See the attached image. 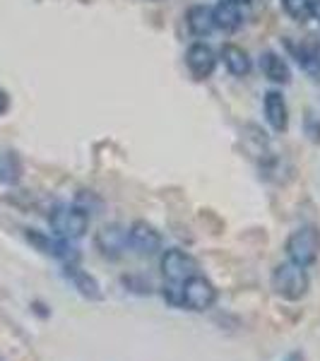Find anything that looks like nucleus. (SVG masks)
I'll return each mask as SVG.
<instances>
[{
  "mask_svg": "<svg viewBox=\"0 0 320 361\" xmlns=\"http://www.w3.org/2000/svg\"><path fill=\"white\" fill-rule=\"evenodd\" d=\"M282 8L296 22H308L313 17V0H282Z\"/></svg>",
  "mask_w": 320,
  "mask_h": 361,
  "instance_id": "nucleus-17",
  "label": "nucleus"
},
{
  "mask_svg": "<svg viewBox=\"0 0 320 361\" xmlns=\"http://www.w3.org/2000/svg\"><path fill=\"white\" fill-rule=\"evenodd\" d=\"M161 275L168 284L181 287L183 282H188L190 277L200 275V265L190 253H185L181 248H168L161 255Z\"/></svg>",
  "mask_w": 320,
  "mask_h": 361,
  "instance_id": "nucleus-5",
  "label": "nucleus"
},
{
  "mask_svg": "<svg viewBox=\"0 0 320 361\" xmlns=\"http://www.w3.org/2000/svg\"><path fill=\"white\" fill-rule=\"evenodd\" d=\"M263 109H265V118L270 128L275 133H284L289 128V111H287V102L284 97L279 94L277 90L267 92L265 94V102H263Z\"/></svg>",
  "mask_w": 320,
  "mask_h": 361,
  "instance_id": "nucleus-10",
  "label": "nucleus"
},
{
  "mask_svg": "<svg viewBox=\"0 0 320 361\" xmlns=\"http://www.w3.org/2000/svg\"><path fill=\"white\" fill-rule=\"evenodd\" d=\"M49 224L54 236L63 241H80L90 231V214L78 205H61L49 214Z\"/></svg>",
  "mask_w": 320,
  "mask_h": 361,
  "instance_id": "nucleus-3",
  "label": "nucleus"
},
{
  "mask_svg": "<svg viewBox=\"0 0 320 361\" xmlns=\"http://www.w3.org/2000/svg\"><path fill=\"white\" fill-rule=\"evenodd\" d=\"M0 361H3V359H0Z\"/></svg>",
  "mask_w": 320,
  "mask_h": 361,
  "instance_id": "nucleus-23",
  "label": "nucleus"
},
{
  "mask_svg": "<svg viewBox=\"0 0 320 361\" xmlns=\"http://www.w3.org/2000/svg\"><path fill=\"white\" fill-rule=\"evenodd\" d=\"M260 68H263L265 78L275 85H287L289 80H292V70H289L287 61H284L282 56H277L275 51L263 54V58H260Z\"/></svg>",
  "mask_w": 320,
  "mask_h": 361,
  "instance_id": "nucleus-14",
  "label": "nucleus"
},
{
  "mask_svg": "<svg viewBox=\"0 0 320 361\" xmlns=\"http://www.w3.org/2000/svg\"><path fill=\"white\" fill-rule=\"evenodd\" d=\"M304 133L308 135L311 142L320 145V118H316V114L308 111L306 118H304Z\"/></svg>",
  "mask_w": 320,
  "mask_h": 361,
  "instance_id": "nucleus-18",
  "label": "nucleus"
},
{
  "mask_svg": "<svg viewBox=\"0 0 320 361\" xmlns=\"http://www.w3.org/2000/svg\"><path fill=\"white\" fill-rule=\"evenodd\" d=\"M231 3H236V5H248V3H253V0H231Z\"/></svg>",
  "mask_w": 320,
  "mask_h": 361,
  "instance_id": "nucleus-22",
  "label": "nucleus"
},
{
  "mask_svg": "<svg viewBox=\"0 0 320 361\" xmlns=\"http://www.w3.org/2000/svg\"><path fill=\"white\" fill-rule=\"evenodd\" d=\"M219 56H222L226 70H229L234 78H246V75L251 73V58H248V54L241 49V46L224 44L222 51H219Z\"/></svg>",
  "mask_w": 320,
  "mask_h": 361,
  "instance_id": "nucleus-13",
  "label": "nucleus"
},
{
  "mask_svg": "<svg viewBox=\"0 0 320 361\" xmlns=\"http://www.w3.org/2000/svg\"><path fill=\"white\" fill-rule=\"evenodd\" d=\"M94 246L106 260H118L128 250V229L121 224H106L97 231Z\"/></svg>",
  "mask_w": 320,
  "mask_h": 361,
  "instance_id": "nucleus-6",
  "label": "nucleus"
},
{
  "mask_svg": "<svg viewBox=\"0 0 320 361\" xmlns=\"http://www.w3.org/2000/svg\"><path fill=\"white\" fill-rule=\"evenodd\" d=\"M284 250H287L289 263H294L299 267L316 265L320 258V229L313 224L299 226V229L292 231V236L287 238Z\"/></svg>",
  "mask_w": 320,
  "mask_h": 361,
  "instance_id": "nucleus-2",
  "label": "nucleus"
},
{
  "mask_svg": "<svg viewBox=\"0 0 320 361\" xmlns=\"http://www.w3.org/2000/svg\"><path fill=\"white\" fill-rule=\"evenodd\" d=\"M212 17H214V27H219L222 32H236V29L243 25L241 10H238V5L231 3V0H219L212 8Z\"/></svg>",
  "mask_w": 320,
  "mask_h": 361,
  "instance_id": "nucleus-12",
  "label": "nucleus"
},
{
  "mask_svg": "<svg viewBox=\"0 0 320 361\" xmlns=\"http://www.w3.org/2000/svg\"><path fill=\"white\" fill-rule=\"evenodd\" d=\"M282 361H306L304 352H299V349H294V352H289L287 357H284Z\"/></svg>",
  "mask_w": 320,
  "mask_h": 361,
  "instance_id": "nucleus-20",
  "label": "nucleus"
},
{
  "mask_svg": "<svg viewBox=\"0 0 320 361\" xmlns=\"http://www.w3.org/2000/svg\"><path fill=\"white\" fill-rule=\"evenodd\" d=\"M22 178V161L10 149H0V183L15 185Z\"/></svg>",
  "mask_w": 320,
  "mask_h": 361,
  "instance_id": "nucleus-16",
  "label": "nucleus"
},
{
  "mask_svg": "<svg viewBox=\"0 0 320 361\" xmlns=\"http://www.w3.org/2000/svg\"><path fill=\"white\" fill-rule=\"evenodd\" d=\"M185 25H188L190 34H195V37H207V34H212V29H214L212 8H207V5H193V8L188 10V15H185Z\"/></svg>",
  "mask_w": 320,
  "mask_h": 361,
  "instance_id": "nucleus-15",
  "label": "nucleus"
},
{
  "mask_svg": "<svg viewBox=\"0 0 320 361\" xmlns=\"http://www.w3.org/2000/svg\"><path fill=\"white\" fill-rule=\"evenodd\" d=\"M313 17L320 22V0H313Z\"/></svg>",
  "mask_w": 320,
  "mask_h": 361,
  "instance_id": "nucleus-21",
  "label": "nucleus"
},
{
  "mask_svg": "<svg viewBox=\"0 0 320 361\" xmlns=\"http://www.w3.org/2000/svg\"><path fill=\"white\" fill-rule=\"evenodd\" d=\"M217 287L207 277L195 275L188 282L181 284V308H188L193 313H205L217 304Z\"/></svg>",
  "mask_w": 320,
  "mask_h": 361,
  "instance_id": "nucleus-4",
  "label": "nucleus"
},
{
  "mask_svg": "<svg viewBox=\"0 0 320 361\" xmlns=\"http://www.w3.org/2000/svg\"><path fill=\"white\" fill-rule=\"evenodd\" d=\"M161 234L154 229L152 224L142 222H133V226L128 229V248H133L137 255H156L161 250Z\"/></svg>",
  "mask_w": 320,
  "mask_h": 361,
  "instance_id": "nucleus-7",
  "label": "nucleus"
},
{
  "mask_svg": "<svg viewBox=\"0 0 320 361\" xmlns=\"http://www.w3.org/2000/svg\"><path fill=\"white\" fill-rule=\"evenodd\" d=\"M289 51L294 54L296 63L304 68V73L313 82H320V49L313 42H301V46L289 44Z\"/></svg>",
  "mask_w": 320,
  "mask_h": 361,
  "instance_id": "nucleus-11",
  "label": "nucleus"
},
{
  "mask_svg": "<svg viewBox=\"0 0 320 361\" xmlns=\"http://www.w3.org/2000/svg\"><path fill=\"white\" fill-rule=\"evenodd\" d=\"M270 287L279 299L284 301H301L308 294L311 279H308L306 267H299L294 263H282L272 270Z\"/></svg>",
  "mask_w": 320,
  "mask_h": 361,
  "instance_id": "nucleus-1",
  "label": "nucleus"
},
{
  "mask_svg": "<svg viewBox=\"0 0 320 361\" xmlns=\"http://www.w3.org/2000/svg\"><path fill=\"white\" fill-rule=\"evenodd\" d=\"M8 106H10V97H8V92L0 90V116H3L5 111H8Z\"/></svg>",
  "mask_w": 320,
  "mask_h": 361,
  "instance_id": "nucleus-19",
  "label": "nucleus"
},
{
  "mask_svg": "<svg viewBox=\"0 0 320 361\" xmlns=\"http://www.w3.org/2000/svg\"><path fill=\"white\" fill-rule=\"evenodd\" d=\"M185 66H188L195 80H207L214 73V68H217V56H214V51L207 44L195 42L188 49V54H185Z\"/></svg>",
  "mask_w": 320,
  "mask_h": 361,
  "instance_id": "nucleus-9",
  "label": "nucleus"
},
{
  "mask_svg": "<svg viewBox=\"0 0 320 361\" xmlns=\"http://www.w3.org/2000/svg\"><path fill=\"white\" fill-rule=\"evenodd\" d=\"M63 275H66V279L73 284V289L82 296V299H87V301H104V292H101V284H99V279L94 275H90L87 270H82L80 263L66 265Z\"/></svg>",
  "mask_w": 320,
  "mask_h": 361,
  "instance_id": "nucleus-8",
  "label": "nucleus"
}]
</instances>
